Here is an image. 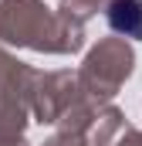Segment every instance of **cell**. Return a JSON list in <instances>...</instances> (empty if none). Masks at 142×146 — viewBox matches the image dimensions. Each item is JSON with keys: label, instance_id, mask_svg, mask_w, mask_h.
I'll return each mask as SVG.
<instances>
[{"label": "cell", "instance_id": "1", "mask_svg": "<svg viewBox=\"0 0 142 146\" xmlns=\"http://www.w3.org/2000/svg\"><path fill=\"white\" fill-rule=\"evenodd\" d=\"M108 27L125 37H142V0H112L108 3Z\"/></svg>", "mask_w": 142, "mask_h": 146}]
</instances>
